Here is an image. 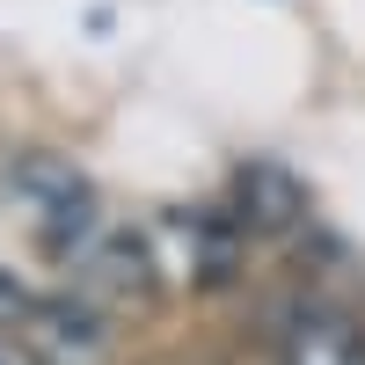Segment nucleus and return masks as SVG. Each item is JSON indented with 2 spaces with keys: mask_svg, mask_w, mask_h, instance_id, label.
I'll return each mask as SVG.
<instances>
[{
  "mask_svg": "<svg viewBox=\"0 0 365 365\" xmlns=\"http://www.w3.org/2000/svg\"><path fill=\"white\" fill-rule=\"evenodd\" d=\"M8 212L29 234V249L44 263H58V270H73V256L110 227L96 182H88L66 154H51V146H29V154L8 161Z\"/></svg>",
  "mask_w": 365,
  "mask_h": 365,
  "instance_id": "1",
  "label": "nucleus"
},
{
  "mask_svg": "<svg viewBox=\"0 0 365 365\" xmlns=\"http://www.w3.org/2000/svg\"><path fill=\"white\" fill-rule=\"evenodd\" d=\"M88 307H103L110 322L117 314H146L161 299V256H154V234L146 227H103L88 249L73 256V285Z\"/></svg>",
  "mask_w": 365,
  "mask_h": 365,
  "instance_id": "2",
  "label": "nucleus"
},
{
  "mask_svg": "<svg viewBox=\"0 0 365 365\" xmlns=\"http://www.w3.org/2000/svg\"><path fill=\"white\" fill-rule=\"evenodd\" d=\"M146 234H154L161 270H175V278H190V285H227L241 270V241H249L227 220V205H175Z\"/></svg>",
  "mask_w": 365,
  "mask_h": 365,
  "instance_id": "3",
  "label": "nucleus"
},
{
  "mask_svg": "<svg viewBox=\"0 0 365 365\" xmlns=\"http://www.w3.org/2000/svg\"><path fill=\"white\" fill-rule=\"evenodd\" d=\"M15 344L29 365H103L110 358V314L88 307L81 292H29Z\"/></svg>",
  "mask_w": 365,
  "mask_h": 365,
  "instance_id": "4",
  "label": "nucleus"
},
{
  "mask_svg": "<svg viewBox=\"0 0 365 365\" xmlns=\"http://www.w3.org/2000/svg\"><path fill=\"white\" fill-rule=\"evenodd\" d=\"M227 220L249 234V241H278L307 220V182H299L285 161L270 154H249L234 168V197H227Z\"/></svg>",
  "mask_w": 365,
  "mask_h": 365,
  "instance_id": "5",
  "label": "nucleus"
},
{
  "mask_svg": "<svg viewBox=\"0 0 365 365\" xmlns=\"http://www.w3.org/2000/svg\"><path fill=\"white\" fill-rule=\"evenodd\" d=\"M278 365H365V322L351 307L307 299L278 322Z\"/></svg>",
  "mask_w": 365,
  "mask_h": 365,
  "instance_id": "6",
  "label": "nucleus"
},
{
  "mask_svg": "<svg viewBox=\"0 0 365 365\" xmlns=\"http://www.w3.org/2000/svg\"><path fill=\"white\" fill-rule=\"evenodd\" d=\"M22 307H29V292H22V278L15 270H0V329L15 336V322H22Z\"/></svg>",
  "mask_w": 365,
  "mask_h": 365,
  "instance_id": "7",
  "label": "nucleus"
}]
</instances>
